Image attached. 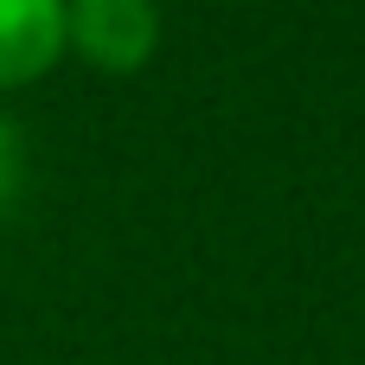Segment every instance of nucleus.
<instances>
[{"label": "nucleus", "instance_id": "1", "mask_svg": "<svg viewBox=\"0 0 365 365\" xmlns=\"http://www.w3.org/2000/svg\"><path fill=\"white\" fill-rule=\"evenodd\" d=\"M64 45L103 77H128L160 51L154 0H64Z\"/></svg>", "mask_w": 365, "mask_h": 365}, {"label": "nucleus", "instance_id": "2", "mask_svg": "<svg viewBox=\"0 0 365 365\" xmlns=\"http://www.w3.org/2000/svg\"><path fill=\"white\" fill-rule=\"evenodd\" d=\"M64 58V0H0V96L45 83Z\"/></svg>", "mask_w": 365, "mask_h": 365}, {"label": "nucleus", "instance_id": "3", "mask_svg": "<svg viewBox=\"0 0 365 365\" xmlns=\"http://www.w3.org/2000/svg\"><path fill=\"white\" fill-rule=\"evenodd\" d=\"M19 180H26V148H19V128L0 115V205L19 192Z\"/></svg>", "mask_w": 365, "mask_h": 365}]
</instances>
